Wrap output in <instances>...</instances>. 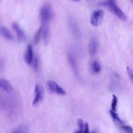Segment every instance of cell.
I'll list each match as a JSON object with an SVG mask.
<instances>
[{"instance_id":"cell-1","label":"cell","mask_w":133,"mask_h":133,"mask_svg":"<svg viewBox=\"0 0 133 133\" xmlns=\"http://www.w3.org/2000/svg\"><path fill=\"white\" fill-rule=\"evenodd\" d=\"M52 15V7L49 3L44 4L41 8L39 12L42 27H49L50 22Z\"/></svg>"},{"instance_id":"cell-2","label":"cell","mask_w":133,"mask_h":133,"mask_svg":"<svg viewBox=\"0 0 133 133\" xmlns=\"http://www.w3.org/2000/svg\"><path fill=\"white\" fill-rule=\"evenodd\" d=\"M35 96L32 102L34 107L39 106L43 102L45 97V91L43 86L39 83L35 85L34 90Z\"/></svg>"},{"instance_id":"cell-3","label":"cell","mask_w":133,"mask_h":133,"mask_svg":"<svg viewBox=\"0 0 133 133\" xmlns=\"http://www.w3.org/2000/svg\"><path fill=\"white\" fill-rule=\"evenodd\" d=\"M47 91L49 94L63 95L66 94L65 90L57 84L52 80L48 81L45 84Z\"/></svg>"},{"instance_id":"cell-4","label":"cell","mask_w":133,"mask_h":133,"mask_svg":"<svg viewBox=\"0 0 133 133\" xmlns=\"http://www.w3.org/2000/svg\"><path fill=\"white\" fill-rule=\"evenodd\" d=\"M104 15V12L102 10H98L93 11L90 17L91 24L95 27L100 25L103 21Z\"/></svg>"},{"instance_id":"cell-5","label":"cell","mask_w":133,"mask_h":133,"mask_svg":"<svg viewBox=\"0 0 133 133\" xmlns=\"http://www.w3.org/2000/svg\"><path fill=\"white\" fill-rule=\"evenodd\" d=\"M12 28L17 34L18 39L21 42H26L27 37L25 33L21 29L18 24L14 22L11 24Z\"/></svg>"},{"instance_id":"cell-6","label":"cell","mask_w":133,"mask_h":133,"mask_svg":"<svg viewBox=\"0 0 133 133\" xmlns=\"http://www.w3.org/2000/svg\"><path fill=\"white\" fill-rule=\"evenodd\" d=\"M98 48V42L96 38L93 37L90 39L89 46L88 50L91 56L96 53Z\"/></svg>"},{"instance_id":"cell-7","label":"cell","mask_w":133,"mask_h":133,"mask_svg":"<svg viewBox=\"0 0 133 133\" xmlns=\"http://www.w3.org/2000/svg\"><path fill=\"white\" fill-rule=\"evenodd\" d=\"M33 51L32 47L30 44H29L25 52L24 59L26 63L29 65L31 64L33 60Z\"/></svg>"},{"instance_id":"cell-8","label":"cell","mask_w":133,"mask_h":133,"mask_svg":"<svg viewBox=\"0 0 133 133\" xmlns=\"http://www.w3.org/2000/svg\"><path fill=\"white\" fill-rule=\"evenodd\" d=\"M0 86L6 92L10 93L12 90L13 88L10 82L3 78L0 79Z\"/></svg>"},{"instance_id":"cell-9","label":"cell","mask_w":133,"mask_h":133,"mask_svg":"<svg viewBox=\"0 0 133 133\" xmlns=\"http://www.w3.org/2000/svg\"><path fill=\"white\" fill-rule=\"evenodd\" d=\"M0 32L2 36L6 39L13 40L14 37L10 31L6 27L2 26L0 28Z\"/></svg>"},{"instance_id":"cell-10","label":"cell","mask_w":133,"mask_h":133,"mask_svg":"<svg viewBox=\"0 0 133 133\" xmlns=\"http://www.w3.org/2000/svg\"><path fill=\"white\" fill-rule=\"evenodd\" d=\"M67 58L75 74L77 75L78 74L77 68L74 57L71 54L68 53L67 55Z\"/></svg>"},{"instance_id":"cell-11","label":"cell","mask_w":133,"mask_h":133,"mask_svg":"<svg viewBox=\"0 0 133 133\" xmlns=\"http://www.w3.org/2000/svg\"><path fill=\"white\" fill-rule=\"evenodd\" d=\"M112 10L120 19L124 21H126L127 20V17L126 16L120 9L118 7L117 5L115 6Z\"/></svg>"},{"instance_id":"cell-12","label":"cell","mask_w":133,"mask_h":133,"mask_svg":"<svg viewBox=\"0 0 133 133\" xmlns=\"http://www.w3.org/2000/svg\"><path fill=\"white\" fill-rule=\"evenodd\" d=\"M99 6H108L112 10L117 5L115 1L109 0L101 2L98 4Z\"/></svg>"},{"instance_id":"cell-13","label":"cell","mask_w":133,"mask_h":133,"mask_svg":"<svg viewBox=\"0 0 133 133\" xmlns=\"http://www.w3.org/2000/svg\"><path fill=\"white\" fill-rule=\"evenodd\" d=\"M70 25L72 31L77 36H79V31L78 27L75 22L72 21L70 22Z\"/></svg>"},{"instance_id":"cell-14","label":"cell","mask_w":133,"mask_h":133,"mask_svg":"<svg viewBox=\"0 0 133 133\" xmlns=\"http://www.w3.org/2000/svg\"><path fill=\"white\" fill-rule=\"evenodd\" d=\"M93 71L96 73H98L101 70V66L99 63L97 61H94L92 64Z\"/></svg>"},{"instance_id":"cell-15","label":"cell","mask_w":133,"mask_h":133,"mask_svg":"<svg viewBox=\"0 0 133 133\" xmlns=\"http://www.w3.org/2000/svg\"><path fill=\"white\" fill-rule=\"evenodd\" d=\"M42 28L41 27L35 33L34 38L33 42L35 45L38 42L40 38Z\"/></svg>"},{"instance_id":"cell-16","label":"cell","mask_w":133,"mask_h":133,"mask_svg":"<svg viewBox=\"0 0 133 133\" xmlns=\"http://www.w3.org/2000/svg\"><path fill=\"white\" fill-rule=\"evenodd\" d=\"M117 99L116 96L113 95L112 96V99L111 104L112 110L114 111H116V107L117 103Z\"/></svg>"},{"instance_id":"cell-17","label":"cell","mask_w":133,"mask_h":133,"mask_svg":"<svg viewBox=\"0 0 133 133\" xmlns=\"http://www.w3.org/2000/svg\"><path fill=\"white\" fill-rule=\"evenodd\" d=\"M110 112L112 118L114 120L118 121L120 122H122L121 121L119 118L117 114L115 112V111L112 110H110Z\"/></svg>"},{"instance_id":"cell-18","label":"cell","mask_w":133,"mask_h":133,"mask_svg":"<svg viewBox=\"0 0 133 133\" xmlns=\"http://www.w3.org/2000/svg\"><path fill=\"white\" fill-rule=\"evenodd\" d=\"M127 70L129 77L133 84V71L130 68L127 67Z\"/></svg>"},{"instance_id":"cell-19","label":"cell","mask_w":133,"mask_h":133,"mask_svg":"<svg viewBox=\"0 0 133 133\" xmlns=\"http://www.w3.org/2000/svg\"><path fill=\"white\" fill-rule=\"evenodd\" d=\"M122 128L128 133H133V129L130 126L124 125L122 126Z\"/></svg>"},{"instance_id":"cell-20","label":"cell","mask_w":133,"mask_h":133,"mask_svg":"<svg viewBox=\"0 0 133 133\" xmlns=\"http://www.w3.org/2000/svg\"><path fill=\"white\" fill-rule=\"evenodd\" d=\"M38 59L37 57L34 58L33 62V67L34 70L36 71L38 68Z\"/></svg>"},{"instance_id":"cell-21","label":"cell","mask_w":133,"mask_h":133,"mask_svg":"<svg viewBox=\"0 0 133 133\" xmlns=\"http://www.w3.org/2000/svg\"><path fill=\"white\" fill-rule=\"evenodd\" d=\"M78 123L79 129H83L84 125L83 120L81 118L78 119Z\"/></svg>"},{"instance_id":"cell-22","label":"cell","mask_w":133,"mask_h":133,"mask_svg":"<svg viewBox=\"0 0 133 133\" xmlns=\"http://www.w3.org/2000/svg\"><path fill=\"white\" fill-rule=\"evenodd\" d=\"M83 133H89V128L88 123L86 122L84 125Z\"/></svg>"},{"instance_id":"cell-23","label":"cell","mask_w":133,"mask_h":133,"mask_svg":"<svg viewBox=\"0 0 133 133\" xmlns=\"http://www.w3.org/2000/svg\"><path fill=\"white\" fill-rule=\"evenodd\" d=\"M74 133H83V129H79L78 130L75 132Z\"/></svg>"},{"instance_id":"cell-24","label":"cell","mask_w":133,"mask_h":133,"mask_svg":"<svg viewBox=\"0 0 133 133\" xmlns=\"http://www.w3.org/2000/svg\"><path fill=\"white\" fill-rule=\"evenodd\" d=\"M91 133H94V132H91Z\"/></svg>"}]
</instances>
